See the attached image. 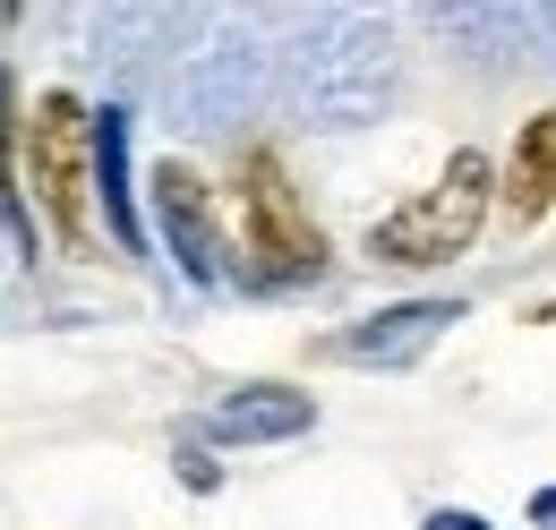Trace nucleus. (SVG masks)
Here are the masks:
<instances>
[{
	"instance_id": "14",
	"label": "nucleus",
	"mask_w": 556,
	"mask_h": 530,
	"mask_svg": "<svg viewBox=\"0 0 556 530\" xmlns=\"http://www.w3.org/2000/svg\"><path fill=\"white\" fill-rule=\"evenodd\" d=\"M419 530H488V522H480V514H471V505H437V514H428V522H419Z\"/></svg>"
},
{
	"instance_id": "7",
	"label": "nucleus",
	"mask_w": 556,
	"mask_h": 530,
	"mask_svg": "<svg viewBox=\"0 0 556 530\" xmlns=\"http://www.w3.org/2000/svg\"><path fill=\"white\" fill-rule=\"evenodd\" d=\"M146 189H154V223H163V249L180 257V274H189V282H206V291H214V282H223L214 189L198 180V172H189V163H172V154L154 163V180H146Z\"/></svg>"
},
{
	"instance_id": "11",
	"label": "nucleus",
	"mask_w": 556,
	"mask_h": 530,
	"mask_svg": "<svg viewBox=\"0 0 556 530\" xmlns=\"http://www.w3.org/2000/svg\"><path fill=\"white\" fill-rule=\"evenodd\" d=\"M505 214H514V231H531V223H548V214H556V112H531V121L514 129Z\"/></svg>"
},
{
	"instance_id": "13",
	"label": "nucleus",
	"mask_w": 556,
	"mask_h": 530,
	"mask_svg": "<svg viewBox=\"0 0 556 530\" xmlns=\"http://www.w3.org/2000/svg\"><path fill=\"white\" fill-rule=\"evenodd\" d=\"M522 43L556 68V0H522Z\"/></svg>"
},
{
	"instance_id": "10",
	"label": "nucleus",
	"mask_w": 556,
	"mask_h": 530,
	"mask_svg": "<svg viewBox=\"0 0 556 530\" xmlns=\"http://www.w3.org/2000/svg\"><path fill=\"white\" fill-rule=\"evenodd\" d=\"M206 428L223 445H282V437H308L317 428V402L291 394V386H240L206 411Z\"/></svg>"
},
{
	"instance_id": "4",
	"label": "nucleus",
	"mask_w": 556,
	"mask_h": 530,
	"mask_svg": "<svg viewBox=\"0 0 556 530\" xmlns=\"http://www.w3.org/2000/svg\"><path fill=\"white\" fill-rule=\"evenodd\" d=\"M488 198H496V163H488L480 146H463L412 205H394L386 223H368V257L377 265H445V257H463V249L480 240V223H488Z\"/></svg>"
},
{
	"instance_id": "6",
	"label": "nucleus",
	"mask_w": 556,
	"mask_h": 530,
	"mask_svg": "<svg viewBox=\"0 0 556 530\" xmlns=\"http://www.w3.org/2000/svg\"><path fill=\"white\" fill-rule=\"evenodd\" d=\"M189 35V0H61V52L103 77H138Z\"/></svg>"
},
{
	"instance_id": "3",
	"label": "nucleus",
	"mask_w": 556,
	"mask_h": 530,
	"mask_svg": "<svg viewBox=\"0 0 556 530\" xmlns=\"http://www.w3.org/2000/svg\"><path fill=\"white\" fill-rule=\"evenodd\" d=\"M17 163H26V198L43 205V223L61 231V249H94V121L77 112L70 86L35 94L26 129H17Z\"/></svg>"
},
{
	"instance_id": "9",
	"label": "nucleus",
	"mask_w": 556,
	"mask_h": 530,
	"mask_svg": "<svg viewBox=\"0 0 556 530\" xmlns=\"http://www.w3.org/2000/svg\"><path fill=\"white\" fill-rule=\"evenodd\" d=\"M412 9H419L428 35H445L463 61H480V68L531 52L522 43V0H412Z\"/></svg>"
},
{
	"instance_id": "5",
	"label": "nucleus",
	"mask_w": 556,
	"mask_h": 530,
	"mask_svg": "<svg viewBox=\"0 0 556 530\" xmlns=\"http://www.w3.org/2000/svg\"><path fill=\"white\" fill-rule=\"evenodd\" d=\"M240 249L257 257L249 265L257 282H308L326 265V240H317V223H308V205H300L275 146L240 154Z\"/></svg>"
},
{
	"instance_id": "8",
	"label": "nucleus",
	"mask_w": 556,
	"mask_h": 530,
	"mask_svg": "<svg viewBox=\"0 0 556 530\" xmlns=\"http://www.w3.org/2000/svg\"><path fill=\"white\" fill-rule=\"evenodd\" d=\"M445 326H463L454 300H394V308H377V317L343 326L334 342H326V359H351V368H412Z\"/></svg>"
},
{
	"instance_id": "12",
	"label": "nucleus",
	"mask_w": 556,
	"mask_h": 530,
	"mask_svg": "<svg viewBox=\"0 0 556 530\" xmlns=\"http://www.w3.org/2000/svg\"><path fill=\"white\" fill-rule=\"evenodd\" d=\"M94 189H103V223H112V240L138 257V205H129V112H103V121H94Z\"/></svg>"
},
{
	"instance_id": "1",
	"label": "nucleus",
	"mask_w": 556,
	"mask_h": 530,
	"mask_svg": "<svg viewBox=\"0 0 556 530\" xmlns=\"http://www.w3.org/2000/svg\"><path fill=\"white\" fill-rule=\"evenodd\" d=\"M403 94V0H317L291 35V112L326 137L377 129Z\"/></svg>"
},
{
	"instance_id": "2",
	"label": "nucleus",
	"mask_w": 556,
	"mask_h": 530,
	"mask_svg": "<svg viewBox=\"0 0 556 530\" xmlns=\"http://www.w3.org/2000/svg\"><path fill=\"white\" fill-rule=\"evenodd\" d=\"M282 68H291V43L275 35V9L266 0H214L172 43L163 112H172L180 137H223V129H240V121L266 112Z\"/></svg>"
}]
</instances>
